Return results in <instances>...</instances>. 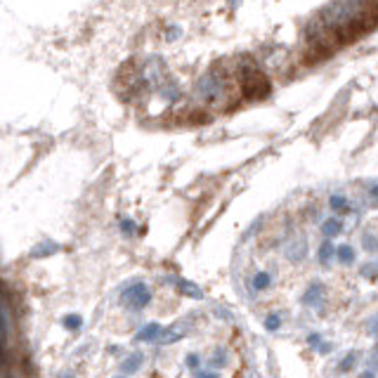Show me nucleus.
Instances as JSON below:
<instances>
[{
	"label": "nucleus",
	"mask_w": 378,
	"mask_h": 378,
	"mask_svg": "<svg viewBox=\"0 0 378 378\" xmlns=\"http://www.w3.org/2000/svg\"><path fill=\"white\" fill-rule=\"evenodd\" d=\"M239 81H241L246 97H251V99H262L270 94V78L256 67L253 59H246L239 67Z\"/></svg>",
	"instance_id": "1"
},
{
	"label": "nucleus",
	"mask_w": 378,
	"mask_h": 378,
	"mask_svg": "<svg viewBox=\"0 0 378 378\" xmlns=\"http://www.w3.org/2000/svg\"><path fill=\"white\" fill-rule=\"evenodd\" d=\"M230 83L227 78L222 76V73H217V71H208V73H203L201 81L196 83V94H199V99L203 102H208V104H217V102H225L227 97H230Z\"/></svg>",
	"instance_id": "2"
},
{
	"label": "nucleus",
	"mask_w": 378,
	"mask_h": 378,
	"mask_svg": "<svg viewBox=\"0 0 378 378\" xmlns=\"http://www.w3.org/2000/svg\"><path fill=\"white\" fill-rule=\"evenodd\" d=\"M121 300L130 310H144L149 303H151V293H149V288L144 284H135V286H130V288L123 291Z\"/></svg>",
	"instance_id": "3"
},
{
	"label": "nucleus",
	"mask_w": 378,
	"mask_h": 378,
	"mask_svg": "<svg viewBox=\"0 0 378 378\" xmlns=\"http://www.w3.org/2000/svg\"><path fill=\"white\" fill-rule=\"evenodd\" d=\"M284 253H286V258L291 262H303L307 258V241H305V236H291L286 241V246H284Z\"/></svg>",
	"instance_id": "4"
},
{
	"label": "nucleus",
	"mask_w": 378,
	"mask_h": 378,
	"mask_svg": "<svg viewBox=\"0 0 378 378\" xmlns=\"http://www.w3.org/2000/svg\"><path fill=\"white\" fill-rule=\"evenodd\" d=\"M272 286H274V277L267 270H253V274L248 277V288L253 293H265V291H270Z\"/></svg>",
	"instance_id": "5"
},
{
	"label": "nucleus",
	"mask_w": 378,
	"mask_h": 378,
	"mask_svg": "<svg viewBox=\"0 0 378 378\" xmlns=\"http://www.w3.org/2000/svg\"><path fill=\"white\" fill-rule=\"evenodd\" d=\"M319 303H324V284L314 282V284H310V286L305 288V293H303V305H307V307H317Z\"/></svg>",
	"instance_id": "6"
},
{
	"label": "nucleus",
	"mask_w": 378,
	"mask_h": 378,
	"mask_svg": "<svg viewBox=\"0 0 378 378\" xmlns=\"http://www.w3.org/2000/svg\"><path fill=\"white\" fill-rule=\"evenodd\" d=\"M175 286H177V291H180L182 296L194 298V300H201V298H203V291L194 282H187V279H175Z\"/></svg>",
	"instance_id": "7"
},
{
	"label": "nucleus",
	"mask_w": 378,
	"mask_h": 378,
	"mask_svg": "<svg viewBox=\"0 0 378 378\" xmlns=\"http://www.w3.org/2000/svg\"><path fill=\"white\" fill-rule=\"evenodd\" d=\"M161 331H163V326L159 324V322H151V324H147L142 331H140V333H137L135 340H137V343H149V340H156Z\"/></svg>",
	"instance_id": "8"
},
{
	"label": "nucleus",
	"mask_w": 378,
	"mask_h": 378,
	"mask_svg": "<svg viewBox=\"0 0 378 378\" xmlns=\"http://www.w3.org/2000/svg\"><path fill=\"white\" fill-rule=\"evenodd\" d=\"M59 251V246L52 241H43L38 243L33 251H31V258H45V256H52V253H57Z\"/></svg>",
	"instance_id": "9"
},
{
	"label": "nucleus",
	"mask_w": 378,
	"mask_h": 378,
	"mask_svg": "<svg viewBox=\"0 0 378 378\" xmlns=\"http://www.w3.org/2000/svg\"><path fill=\"white\" fill-rule=\"evenodd\" d=\"M340 230H343V222H340L338 217H329V220L322 222V232H324V236H336V234H340Z\"/></svg>",
	"instance_id": "10"
},
{
	"label": "nucleus",
	"mask_w": 378,
	"mask_h": 378,
	"mask_svg": "<svg viewBox=\"0 0 378 378\" xmlns=\"http://www.w3.org/2000/svg\"><path fill=\"white\" fill-rule=\"evenodd\" d=\"M333 256H336V246L331 241H324L319 246V262H322V265H331Z\"/></svg>",
	"instance_id": "11"
},
{
	"label": "nucleus",
	"mask_w": 378,
	"mask_h": 378,
	"mask_svg": "<svg viewBox=\"0 0 378 378\" xmlns=\"http://www.w3.org/2000/svg\"><path fill=\"white\" fill-rule=\"evenodd\" d=\"M336 256H338V260L343 262V265H352L354 262V251H352V246H348V243H343V246H338L336 248Z\"/></svg>",
	"instance_id": "12"
},
{
	"label": "nucleus",
	"mask_w": 378,
	"mask_h": 378,
	"mask_svg": "<svg viewBox=\"0 0 378 378\" xmlns=\"http://www.w3.org/2000/svg\"><path fill=\"white\" fill-rule=\"evenodd\" d=\"M180 338H182V329H163L156 338V343H161V345L163 343H175Z\"/></svg>",
	"instance_id": "13"
},
{
	"label": "nucleus",
	"mask_w": 378,
	"mask_h": 378,
	"mask_svg": "<svg viewBox=\"0 0 378 378\" xmlns=\"http://www.w3.org/2000/svg\"><path fill=\"white\" fill-rule=\"evenodd\" d=\"M329 206L336 211V213H350V203L345 196H340V194H333L331 199H329Z\"/></svg>",
	"instance_id": "14"
},
{
	"label": "nucleus",
	"mask_w": 378,
	"mask_h": 378,
	"mask_svg": "<svg viewBox=\"0 0 378 378\" xmlns=\"http://www.w3.org/2000/svg\"><path fill=\"white\" fill-rule=\"evenodd\" d=\"M142 366V354L140 352H135V354H130L125 362L121 364V369H123V374H133V371H137Z\"/></svg>",
	"instance_id": "15"
},
{
	"label": "nucleus",
	"mask_w": 378,
	"mask_h": 378,
	"mask_svg": "<svg viewBox=\"0 0 378 378\" xmlns=\"http://www.w3.org/2000/svg\"><path fill=\"white\" fill-rule=\"evenodd\" d=\"M62 324L67 326L69 331H78V329H81V326H83V319H81V317H78V314H67Z\"/></svg>",
	"instance_id": "16"
},
{
	"label": "nucleus",
	"mask_w": 378,
	"mask_h": 378,
	"mask_svg": "<svg viewBox=\"0 0 378 378\" xmlns=\"http://www.w3.org/2000/svg\"><path fill=\"white\" fill-rule=\"evenodd\" d=\"M279 326H282V317H279L277 312H272V314L265 317V329H267V331H277Z\"/></svg>",
	"instance_id": "17"
},
{
	"label": "nucleus",
	"mask_w": 378,
	"mask_h": 378,
	"mask_svg": "<svg viewBox=\"0 0 378 378\" xmlns=\"http://www.w3.org/2000/svg\"><path fill=\"white\" fill-rule=\"evenodd\" d=\"M354 364H357V352H350L343 362H338V371H350Z\"/></svg>",
	"instance_id": "18"
},
{
	"label": "nucleus",
	"mask_w": 378,
	"mask_h": 378,
	"mask_svg": "<svg viewBox=\"0 0 378 378\" xmlns=\"http://www.w3.org/2000/svg\"><path fill=\"white\" fill-rule=\"evenodd\" d=\"M225 357H227V352L222 350V348H217V350L213 352V362H211V364H213V366H225V364H227V359H225Z\"/></svg>",
	"instance_id": "19"
},
{
	"label": "nucleus",
	"mask_w": 378,
	"mask_h": 378,
	"mask_svg": "<svg viewBox=\"0 0 378 378\" xmlns=\"http://www.w3.org/2000/svg\"><path fill=\"white\" fill-rule=\"evenodd\" d=\"M359 274H362V277H366L369 282H374V279H376V265H374V262H369V265H362Z\"/></svg>",
	"instance_id": "20"
},
{
	"label": "nucleus",
	"mask_w": 378,
	"mask_h": 378,
	"mask_svg": "<svg viewBox=\"0 0 378 378\" xmlns=\"http://www.w3.org/2000/svg\"><path fill=\"white\" fill-rule=\"evenodd\" d=\"M121 232L125 234V236H133V234H135V222H133V220H128V217H125V220H121Z\"/></svg>",
	"instance_id": "21"
},
{
	"label": "nucleus",
	"mask_w": 378,
	"mask_h": 378,
	"mask_svg": "<svg viewBox=\"0 0 378 378\" xmlns=\"http://www.w3.org/2000/svg\"><path fill=\"white\" fill-rule=\"evenodd\" d=\"M364 243H366V251H376V239H374V234H366L364 236Z\"/></svg>",
	"instance_id": "22"
},
{
	"label": "nucleus",
	"mask_w": 378,
	"mask_h": 378,
	"mask_svg": "<svg viewBox=\"0 0 378 378\" xmlns=\"http://www.w3.org/2000/svg\"><path fill=\"white\" fill-rule=\"evenodd\" d=\"M187 366L189 369H199V357L196 354H187Z\"/></svg>",
	"instance_id": "23"
},
{
	"label": "nucleus",
	"mask_w": 378,
	"mask_h": 378,
	"mask_svg": "<svg viewBox=\"0 0 378 378\" xmlns=\"http://www.w3.org/2000/svg\"><path fill=\"white\" fill-rule=\"evenodd\" d=\"M196 378H217V374H199Z\"/></svg>",
	"instance_id": "24"
},
{
	"label": "nucleus",
	"mask_w": 378,
	"mask_h": 378,
	"mask_svg": "<svg viewBox=\"0 0 378 378\" xmlns=\"http://www.w3.org/2000/svg\"><path fill=\"white\" fill-rule=\"evenodd\" d=\"M362 378H374V371H364V374H362Z\"/></svg>",
	"instance_id": "25"
},
{
	"label": "nucleus",
	"mask_w": 378,
	"mask_h": 378,
	"mask_svg": "<svg viewBox=\"0 0 378 378\" xmlns=\"http://www.w3.org/2000/svg\"><path fill=\"white\" fill-rule=\"evenodd\" d=\"M64 378H71V376H64Z\"/></svg>",
	"instance_id": "26"
}]
</instances>
